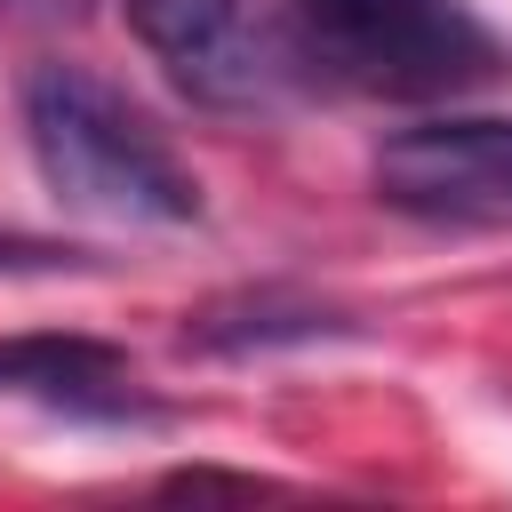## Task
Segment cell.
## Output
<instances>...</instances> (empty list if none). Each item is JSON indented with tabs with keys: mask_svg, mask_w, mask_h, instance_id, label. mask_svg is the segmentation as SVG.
<instances>
[{
	"mask_svg": "<svg viewBox=\"0 0 512 512\" xmlns=\"http://www.w3.org/2000/svg\"><path fill=\"white\" fill-rule=\"evenodd\" d=\"M24 144L56 208L96 216V224H144L176 232L200 216L192 168L160 144V128L104 88L80 64H32L24 72Z\"/></svg>",
	"mask_w": 512,
	"mask_h": 512,
	"instance_id": "1",
	"label": "cell"
},
{
	"mask_svg": "<svg viewBox=\"0 0 512 512\" xmlns=\"http://www.w3.org/2000/svg\"><path fill=\"white\" fill-rule=\"evenodd\" d=\"M288 40L312 96L440 104L504 72V40L464 0H288Z\"/></svg>",
	"mask_w": 512,
	"mask_h": 512,
	"instance_id": "2",
	"label": "cell"
},
{
	"mask_svg": "<svg viewBox=\"0 0 512 512\" xmlns=\"http://www.w3.org/2000/svg\"><path fill=\"white\" fill-rule=\"evenodd\" d=\"M144 56L168 72L176 96L200 112H280L312 96V72L280 16H256L248 0H120Z\"/></svg>",
	"mask_w": 512,
	"mask_h": 512,
	"instance_id": "3",
	"label": "cell"
},
{
	"mask_svg": "<svg viewBox=\"0 0 512 512\" xmlns=\"http://www.w3.org/2000/svg\"><path fill=\"white\" fill-rule=\"evenodd\" d=\"M368 184L392 216L432 232H512V120L432 112L368 152Z\"/></svg>",
	"mask_w": 512,
	"mask_h": 512,
	"instance_id": "4",
	"label": "cell"
},
{
	"mask_svg": "<svg viewBox=\"0 0 512 512\" xmlns=\"http://www.w3.org/2000/svg\"><path fill=\"white\" fill-rule=\"evenodd\" d=\"M0 400H32L64 424H104V432H144V424H168V408L136 384L128 352L104 344V336H64V328H40V336H0Z\"/></svg>",
	"mask_w": 512,
	"mask_h": 512,
	"instance_id": "5",
	"label": "cell"
},
{
	"mask_svg": "<svg viewBox=\"0 0 512 512\" xmlns=\"http://www.w3.org/2000/svg\"><path fill=\"white\" fill-rule=\"evenodd\" d=\"M352 336V312L296 296V288H232L200 312H184V344L216 352V360H256V352H296V344H328Z\"/></svg>",
	"mask_w": 512,
	"mask_h": 512,
	"instance_id": "6",
	"label": "cell"
},
{
	"mask_svg": "<svg viewBox=\"0 0 512 512\" xmlns=\"http://www.w3.org/2000/svg\"><path fill=\"white\" fill-rule=\"evenodd\" d=\"M0 272H88V248H64V240H16V232H0Z\"/></svg>",
	"mask_w": 512,
	"mask_h": 512,
	"instance_id": "7",
	"label": "cell"
}]
</instances>
